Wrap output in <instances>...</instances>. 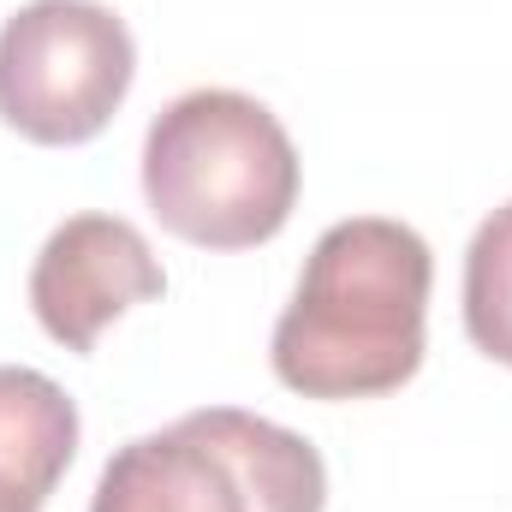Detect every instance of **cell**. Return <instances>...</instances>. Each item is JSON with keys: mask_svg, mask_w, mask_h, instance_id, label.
I'll return each mask as SVG.
<instances>
[{"mask_svg": "<svg viewBox=\"0 0 512 512\" xmlns=\"http://www.w3.org/2000/svg\"><path fill=\"white\" fill-rule=\"evenodd\" d=\"M429 245L387 215H352L316 239L286 316L274 376L304 399H376L417 376L429 316Z\"/></svg>", "mask_w": 512, "mask_h": 512, "instance_id": "1", "label": "cell"}, {"mask_svg": "<svg viewBox=\"0 0 512 512\" xmlns=\"http://www.w3.org/2000/svg\"><path fill=\"white\" fill-rule=\"evenodd\" d=\"M143 197L173 239L251 251L292 221L298 149L256 96L191 90L143 137Z\"/></svg>", "mask_w": 512, "mask_h": 512, "instance_id": "2", "label": "cell"}, {"mask_svg": "<svg viewBox=\"0 0 512 512\" xmlns=\"http://www.w3.org/2000/svg\"><path fill=\"white\" fill-rule=\"evenodd\" d=\"M328 471L322 453L233 405L185 411L179 423L126 441L90 512H322Z\"/></svg>", "mask_w": 512, "mask_h": 512, "instance_id": "3", "label": "cell"}, {"mask_svg": "<svg viewBox=\"0 0 512 512\" xmlns=\"http://www.w3.org/2000/svg\"><path fill=\"white\" fill-rule=\"evenodd\" d=\"M137 72L126 18L96 0H30L0 30V120L48 149L90 143Z\"/></svg>", "mask_w": 512, "mask_h": 512, "instance_id": "4", "label": "cell"}, {"mask_svg": "<svg viewBox=\"0 0 512 512\" xmlns=\"http://www.w3.org/2000/svg\"><path fill=\"white\" fill-rule=\"evenodd\" d=\"M167 292L149 239L120 215H72L30 268V310L66 352H90L114 316Z\"/></svg>", "mask_w": 512, "mask_h": 512, "instance_id": "5", "label": "cell"}, {"mask_svg": "<svg viewBox=\"0 0 512 512\" xmlns=\"http://www.w3.org/2000/svg\"><path fill=\"white\" fill-rule=\"evenodd\" d=\"M78 453V405L42 370L0 364V507H30L60 489Z\"/></svg>", "mask_w": 512, "mask_h": 512, "instance_id": "6", "label": "cell"}, {"mask_svg": "<svg viewBox=\"0 0 512 512\" xmlns=\"http://www.w3.org/2000/svg\"><path fill=\"white\" fill-rule=\"evenodd\" d=\"M465 334L512 370V203H501L465 251Z\"/></svg>", "mask_w": 512, "mask_h": 512, "instance_id": "7", "label": "cell"}, {"mask_svg": "<svg viewBox=\"0 0 512 512\" xmlns=\"http://www.w3.org/2000/svg\"><path fill=\"white\" fill-rule=\"evenodd\" d=\"M0 512H30V507H0Z\"/></svg>", "mask_w": 512, "mask_h": 512, "instance_id": "8", "label": "cell"}]
</instances>
